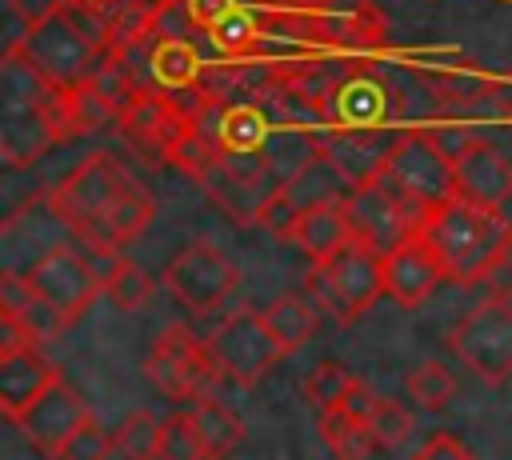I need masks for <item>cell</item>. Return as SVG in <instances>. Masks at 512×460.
Segmentation results:
<instances>
[{"mask_svg":"<svg viewBox=\"0 0 512 460\" xmlns=\"http://www.w3.org/2000/svg\"><path fill=\"white\" fill-rule=\"evenodd\" d=\"M328 116L336 128H372L388 116V92L364 76H352L328 96Z\"/></svg>","mask_w":512,"mask_h":460,"instance_id":"484cf974","label":"cell"},{"mask_svg":"<svg viewBox=\"0 0 512 460\" xmlns=\"http://www.w3.org/2000/svg\"><path fill=\"white\" fill-rule=\"evenodd\" d=\"M60 140V124L52 108L36 104H4V124H0V152L8 168H24L36 156H44Z\"/></svg>","mask_w":512,"mask_h":460,"instance_id":"ac0fdd59","label":"cell"},{"mask_svg":"<svg viewBox=\"0 0 512 460\" xmlns=\"http://www.w3.org/2000/svg\"><path fill=\"white\" fill-rule=\"evenodd\" d=\"M420 232L436 248L452 284H480L512 256V220L500 208L448 196L420 220Z\"/></svg>","mask_w":512,"mask_h":460,"instance_id":"6da1fadb","label":"cell"},{"mask_svg":"<svg viewBox=\"0 0 512 460\" xmlns=\"http://www.w3.org/2000/svg\"><path fill=\"white\" fill-rule=\"evenodd\" d=\"M240 0H184V8H188V16H192V24L196 28H212V24H220L232 8H236Z\"/></svg>","mask_w":512,"mask_h":460,"instance_id":"74e56055","label":"cell"},{"mask_svg":"<svg viewBox=\"0 0 512 460\" xmlns=\"http://www.w3.org/2000/svg\"><path fill=\"white\" fill-rule=\"evenodd\" d=\"M160 460H208L204 452V440L192 424V412H180L172 420H164V448H160Z\"/></svg>","mask_w":512,"mask_h":460,"instance_id":"e575fe53","label":"cell"},{"mask_svg":"<svg viewBox=\"0 0 512 460\" xmlns=\"http://www.w3.org/2000/svg\"><path fill=\"white\" fill-rule=\"evenodd\" d=\"M444 280L448 272L420 228L384 252V296H392L400 308H420Z\"/></svg>","mask_w":512,"mask_h":460,"instance_id":"7c38bea8","label":"cell"},{"mask_svg":"<svg viewBox=\"0 0 512 460\" xmlns=\"http://www.w3.org/2000/svg\"><path fill=\"white\" fill-rule=\"evenodd\" d=\"M148 68H152L156 84H164L168 92H188L200 84L204 60L188 36H156V44L148 52Z\"/></svg>","mask_w":512,"mask_h":460,"instance_id":"d4e9b609","label":"cell"},{"mask_svg":"<svg viewBox=\"0 0 512 460\" xmlns=\"http://www.w3.org/2000/svg\"><path fill=\"white\" fill-rule=\"evenodd\" d=\"M20 52L56 84V88H76L100 68V40L88 36L68 8L48 16L44 24H32L28 36L20 40Z\"/></svg>","mask_w":512,"mask_h":460,"instance_id":"52a82bcc","label":"cell"},{"mask_svg":"<svg viewBox=\"0 0 512 460\" xmlns=\"http://www.w3.org/2000/svg\"><path fill=\"white\" fill-rule=\"evenodd\" d=\"M160 448H164V424L148 408L128 412L124 424L116 428V452L124 460H156Z\"/></svg>","mask_w":512,"mask_h":460,"instance_id":"f546056e","label":"cell"},{"mask_svg":"<svg viewBox=\"0 0 512 460\" xmlns=\"http://www.w3.org/2000/svg\"><path fill=\"white\" fill-rule=\"evenodd\" d=\"M452 180L456 196L472 204L504 208L512 200V160L488 140H464L452 148Z\"/></svg>","mask_w":512,"mask_h":460,"instance_id":"4fadbf2b","label":"cell"},{"mask_svg":"<svg viewBox=\"0 0 512 460\" xmlns=\"http://www.w3.org/2000/svg\"><path fill=\"white\" fill-rule=\"evenodd\" d=\"M88 420V408H84V400L64 384V380H56L24 416H20V432L32 440V448L36 452H44V456H60V448H64V440L80 428Z\"/></svg>","mask_w":512,"mask_h":460,"instance_id":"9a60e30c","label":"cell"},{"mask_svg":"<svg viewBox=\"0 0 512 460\" xmlns=\"http://www.w3.org/2000/svg\"><path fill=\"white\" fill-rule=\"evenodd\" d=\"M284 188V196L304 212V208H316V204H328V200H348L352 196V180L344 176V168L328 156V152H320L316 160H308L288 184H280Z\"/></svg>","mask_w":512,"mask_h":460,"instance_id":"44dd1931","label":"cell"},{"mask_svg":"<svg viewBox=\"0 0 512 460\" xmlns=\"http://www.w3.org/2000/svg\"><path fill=\"white\" fill-rule=\"evenodd\" d=\"M144 376L168 400H196L216 384L220 368H216L208 340H200L184 324H168L152 340V352L144 360Z\"/></svg>","mask_w":512,"mask_h":460,"instance_id":"5b68a950","label":"cell"},{"mask_svg":"<svg viewBox=\"0 0 512 460\" xmlns=\"http://www.w3.org/2000/svg\"><path fill=\"white\" fill-rule=\"evenodd\" d=\"M348 212H352V228L360 240H368L372 248L388 252L392 244H400L408 232L420 228L424 212L412 208L400 192H392L380 176H368L364 184L352 188L348 196Z\"/></svg>","mask_w":512,"mask_h":460,"instance_id":"8fae6325","label":"cell"},{"mask_svg":"<svg viewBox=\"0 0 512 460\" xmlns=\"http://www.w3.org/2000/svg\"><path fill=\"white\" fill-rule=\"evenodd\" d=\"M64 4L68 0H8V12L32 28V24H44L48 16H56Z\"/></svg>","mask_w":512,"mask_h":460,"instance_id":"f35d334b","label":"cell"},{"mask_svg":"<svg viewBox=\"0 0 512 460\" xmlns=\"http://www.w3.org/2000/svg\"><path fill=\"white\" fill-rule=\"evenodd\" d=\"M380 292H384V252L360 236L348 240L340 252L312 260L308 268V296L324 316H336L340 324L364 316Z\"/></svg>","mask_w":512,"mask_h":460,"instance_id":"7a4b0ae2","label":"cell"},{"mask_svg":"<svg viewBox=\"0 0 512 460\" xmlns=\"http://www.w3.org/2000/svg\"><path fill=\"white\" fill-rule=\"evenodd\" d=\"M356 384H360V376H352V372L340 368L336 360H320V364L308 372V380H304V400H308L316 412H328V408H340V404L352 396Z\"/></svg>","mask_w":512,"mask_h":460,"instance_id":"1f68e13d","label":"cell"},{"mask_svg":"<svg viewBox=\"0 0 512 460\" xmlns=\"http://www.w3.org/2000/svg\"><path fill=\"white\" fill-rule=\"evenodd\" d=\"M504 116H508V128H512V104H508V112H504Z\"/></svg>","mask_w":512,"mask_h":460,"instance_id":"ab89813d","label":"cell"},{"mask_svg":"<svg viewBox=\"0 0 512 460\" xmlns=\"http://www.w3.org/2000/svg\"><path fill=\"white\" fill-rule=\"evenodd\" d=\"M324 152V140L312 132V128H300V124H276L268 144H264V164H268V180L280 188L288 184L308 160H316Z\"/></svg>","mask_w":512,"mask_h":460,"instance_id":"7402d4cb","label":"cell"},{"mask_svg":"<svg viewBox=\"0 0 512 460\" xmlns=\"http://www.w3.org/2000/svg\"><path fill=\"white\" fill-rule=\"evenodd\" d=\"M56 380H60V376H56L52 360H44L36 344L0 348V412H4V420L20 424V416H24Z\"/></svg>","mask_w":512,"mask_h":460,"instance_id":"5bb4252c","label":"cell"},{"mask_svg":"<svg viewBox=\"0 0 512 460\" xmlns=\"http://www.w3.org/2000/svg\"><path fill=\"white\" fill-rule=\"evenodd\" d=\"M272 128L276 124L256 104H232L220 112V124H216L220 152H264Z\"/></svg>","mask_w":512,"mask_h":460,"instance_id":"f1b7e54d","label":"cell"},{"mask_svg":"<svg viewBox=\"0 0 512 460\" xmlns=\"http://www.w3.org/2000/svg\"><path fill=\"white\" fill-rule=\"evenodd\" d=\"M376 176H380L392 192H400L412 208H420L424 216H428V208H436L440 200L456 196L452 152H448L432 132H420V128L400 132V136L384 148V160H380Z\"/></svg>","mask_w":512,"mask_h":460,"instance_id":"3957f363","label":"cell"},{"mask_svg":"<svg viewBox=\"0 0 512 460\" xmlns=\"http://www.w3.org/2000/svg\"><path fill=\"white\" fill-rule=\"evenodd\" d=\"M404 392H408L420 408H444V404L460 392V380H456V372H452L448 364L424 360V364H416V368L404 376Z\"/></svg>","mask_w":512,"mask_h":460,"instance_id":"4dcf8cb0","label":"cell"},{"mask_svg":"<svg viewBox=\"0 0 512 460\" xmlns=\"http://www.w3.org/2000/svg\"><path fill=\"white\" fill-rule=\"evenodd\" d=\"M284 240H292L308 260H324V256L340 252L348 240H356L348 200H328V204L304 208V212L296 216V224L288 228Z\"/></svg>","mask_w":512,"mask_h":460,"instance_id":"d6986e66","label":"cell"},{"mask_svg":"<svg viewBox=\"0 0 512 460\" xmlns=\"http://www.w3.org/2000/svg\"><path fill=\"white\" fill-rule=\"evenodd\" d=\"M164 288L188 312H216L240 288V268L216 240H192L164 264Z\"/></svg>","mask_w":512,"mask_h":460,"instance_id":"ba28073f","label":"cell"},{"mask_svg":"<svg viewBox=\"0 0 512 460\" xmlns=\"http://www.w3.org/2000/svg\"><path fill=\"white\" fill-rule=\"evenodd\" d=\"M136 180L128 176V168L108 156V152H96L88 156L84 164H76L52 192H48V204L52 212L60 216V224L72 232V236H88L96 228V220L132 188Z\"/></svg>","mask_w":512,"mask_h":460,"instance_id":"277c9868","label":"cell"},{"mask_svg":"<svg viewBox=\"0 0 512 460\" xmlns=\"http://www.w3.org/2000/svg\"><path fill=\"white\" fill-rule=\"evenodd\" d=\"M448 348L484 384H504L512 376V304L496 296L464 312L448 332Z\"/></svg>","mask_w":512,"mask_h":460,"instance_id":"8992f818","label":"cell"},{"mask_svg":"<svg viewBox=\"0 0 512 460\" xmlns=\"http://www.w3.org/2000/svg\"><path fill=\"white\" fill-rule=\"evenodd\" d=\"M412 460H476L456 436H448V432H436V436H428L420 448H416V456Z\"/></svg>","mask_w":512,"mask_h":460,"instance_id":"8d00e7d4","label":"cell"},{"mask_svg":"<svg viewBox=\"0 0 512 460\" xmlns=\"http://www.w3.org/2000/svg\"><path fill=\"white\" fill-rule=\"evenodd\" d=\"M120 124H124V136H132L136 144L168 152L176 136L192 124V112L164 92H132L120 108Z\"/></svg>","mask_w":512,"mask_h":460,"instance_id":"2e32d148","label":"cell"},{"mask_svg":"<svg viewBox=\"0 0 512 460\" xmlns=\"http://www.w3.org/2000/svg\"><path fill=\"white\" fill-rule=\"evenodd\" d=\"M412 412L400 404V400H388V396H376L372 400V412H368V428H372V436H376V444H384V448H392V444H400L408 432H412Z\"/></svg>","mask_w":512,"mask_h":460,"instance_id":"836d02e7","label":"cell"},{"mask_svg":"<svg viewBox=\"0 0 512 460\" xmlns=\"http://www.w3.org/2000/svg\"><path fill=\"white\" fill-rule=\"evenodd\" d=\"M260 316H264V324L272 328V336L280 340V348L288 356V352H300L312 340V332H316V324H320L324 312L316 308V300L308 292H284Z\"/></svg>","mask_w":512,"mask_h":460,"instance_id":"603a6c76","label":"cell"},{"mask_svg":"<svg viewBox=\"0 0 512 460\" xmlns=\"http://www.w3.org/2000/svg\"><path fill=\"white\" fill-rule=\"evenodd\" d=\"M212 44L224 52V56H256L264 48V40L272 36V16H268V4L252 8V4H236L220 24L208 28Z\"/></svg>","mask_w":512,"mask_h":460,"instance_id":"cb8c5ba5","label":"cell"},{"mask_svg":"<svg viewBox=\"0 0 512 460\" xmlns=\"http://www.w3.org/2000/svg\"><path fill=\"white\" fill-rule=\"evenodd\" d=\"M208 348L216 356L220 376L236 380L240 388H252L256 380H264L272 372V364L284 356V348L272 336V328L264 324V316L248 312V308L228 312L216 324V332L208 336Z\"/></svg>","mask_w":512,"mask_h":460,"instance_id":"9c48e42d","label":"cell"},{"mask_svg":"<svg viewBox=\"0 0 512 460\" xmlns=\"http://www.w3.org/2000/svg\"><path fill=\"white\" fill-rule=\"evenodd\" d=\"M296 216H300V208L284 196V188H276V192L264 200V208L256 212V224L268 228V232H276V236H288V228L296 224Z\"/></svg>","mask_w":512,"mask_h":460,"instance_id":"d590c367","label":"cell"},{"mask_svg":"<svg viewBox=\"0 0 512 460\" xmlns=\"http://www.w3.org/2000/svg\"><path fill=\"white\" fill-rule=\"evenodd\" d=\"M96 256H100V264H104V268H96L100 280H104V296H108L120 312H136V308H144V304L152 300L156 280H152L132 256H124V252H96Z\"/></svg>","mask_w":512,"mask_h":460,"instance_id":"4316f807","label":"cell"},{"mask_svg":"<svg viewBox=\"0 0 512 460\" xmlns=\"http://www.w3.org/2000/svg\"><path fill=\"white\" fill-rule=\"evenodd\" d=\"M372 392L368 384L360 380L352 388V396L340 404V408H328L320 412V440L328 444V452L336 460H368L372 448H376V436L368 428V412H372Z\"/></svg>","mask_w":512,"mask_h":460,"instance_id":"e0dca14e","label":"cell"},{"mask_svg":"<svg viewBox=\"0 0 512 460\" xmlns=\"http://www.w3.org/2000/svg\"><path fill=\"white\" fill-rule=\"evenodd\" d=\"M112 448H116V432H108L100 420L88 416V420L64 440V448H60L56 460H108Z\"/></svg>","mask_w":512,"mask_h":460,"instance_id":"d6a6232c","label":"cell"},{"mask_svg":"<svg viewBox=\"0 0 512 460\" xmlns=\"http://www.w3.org/2000/svg\"><path fill=\"white\" fill-rule=\"evenodd\" d=\"M24 276H28V284L36 288V296H44L68 324H72L76 316H84L88 304L104 292V280H100V272L92 268V260H84V256H80L76 248H68V244H52L48 252H40Z\"/></svg>","mask_w":512,"mask_h":460,"instance_id":"30bf717a","label":"cell"},{"mask_svg":"<svg viewBox=\"0 0 512 460\" xmlns=\"http://www.w3.org/2000/svg\"><path fill=\"white\" fill-rule=\"evenodd\" d=\"M0 296H4V316H8V320H16L32 344L52 340V336H60V328H68V320H64V316L44 300V296H36V288L28 284V276L4 272Z\"/></svg>","mask_w":512,"mask_h":460,"instance_id":"ffe728a7","label":"cell"},{"mask_svg":"<svg viewBox=\"0 0 512 460\" xmlns=\"http://www.w3.org/2000/svg\"><path fill=\"white\" fill-rule=\"evenodd\" d=\"M192 424H196V432H200V440H204L208 460L228 456V452L244 440V420H240L224 400H216V396H208V392L192 400Z\"/></svg>","mask_w":512,"mask_h":460,"instance_id":"83f0119b","label":"cell"}]
</instances>
